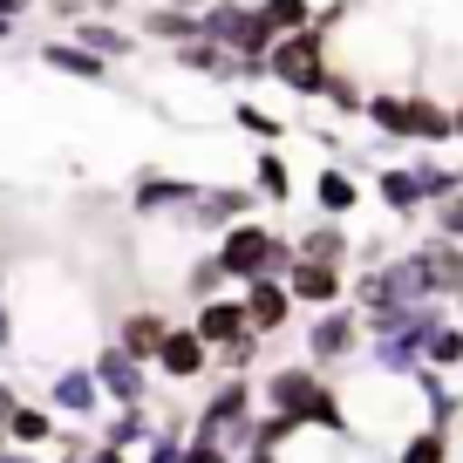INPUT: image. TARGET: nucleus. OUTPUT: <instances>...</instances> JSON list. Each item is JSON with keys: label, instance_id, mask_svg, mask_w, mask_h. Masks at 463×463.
Wrapping results in <instances>:
<instances>
[{"label": "nucleus", "instance_id": "17", "mask_svg": "<svg viewBox=\"0 0 463 463\" xmlns=\"http://www.w3.org/2000/svg\"><path fill=\"white\" fill-rule=\"evenodd\" d=\"M362 116L389 137V144H409V89H368V96H362Z\"/></svg>", "mask_w": 463, "mask_h": 463}, {"label": "nucleus", "instance_id": "3", "mask_svg": "<svg viewBox=\"0 0 463 463\" xmlns=\"http://www.w3.org/2000/svg\"><path fill=\"white\" fill-rule=\"evenodd\" d=\"M266 75H273L279 89H293V96H307V102H320L327 96V28L320 21H307V28H293V34H279L273 48H266Z\"/></svg>", "mask_w": 463, "mask_h": 463}, {"label": "nucleus", "instance_id": "13", "mask_svg": "<svg viewBox=\"0 0 463 463\" xmlns=\"http://www.w3.org/2000/svg\"><path fill=\"white\" fill-rule=\"evenodd\" d=\"M191 334H198L204 347H225L246 334V307H239V293H212V300H198V314H191Z\"/></svg>", "mask_w": 463, "mask_h": 463}, {"label": "nucleus", "instance_id": "24", "mask_svg": "<svg viewBox=\"0 0 463 463\" xmlns=\"http://www.w3.org/2000/svg\"><path fill=\"white\" fill-rule=\"evenodd\" d=\"M191 34H198V14H184V7H150L144 14V42L177 48V42H191Z\"/></svg>", "mask_w": 463, "mask_h": 463}, {"label": "nucleus", "instance_id": "32", "mask_svg": "<svg viewBox=\"0 0 463 463\" xmlns=\"http://www.w3.org/2000/svg\"><path fill=\"white\" fill-rule=\"evenodd\" d=\"M320 102H334L341 116H362V89L347 82V75H327V96H320Z\"/></svg>", "mask_w": 463, "mask_h": 463}, {"label": "nucleus", "instance_id": "38", "mask_svg": "<svg viewBox=\"0 0 463 463\" xmlns=\"http://www.w3.org/2000/svg\"><path fill=\"white\" fill-rule=\"evenodd\" d=\"M28 7H34V0H0V14H7V21H21Z\"/></svg>", "mask_w": 463, "mask_h": 463}, {"label": "nucleus", "instance_id": "33", "mask_svg": "<svg viewBox=\"0 0 463 463\" xmlns=\"http://www.w3.org/2000/svg\"><path fill=\"white\" fill-rule=\"evenodd\" d=\"M177 449H184V436H177V430H150L144 436V463H171Z\"/></svg>", "mask_w": 463, "mask_h": 463}, {"label": "nucleus", "instance_id": "30", "mask_svg": "<svg viewBox=\"0 0 463 463\" xmlns=\"http://www.w3.org/2000/svg\"><path fill=\"white\" fill-rule=\"evenodd\" d=\"M260 341H266V334H239V341H225V347H212V354H218V368H232V375H246V368L252 362H260Z\"/></svg>", "mask_w": 463, "mask_h": 463}, {"label": "nucleus", "instance_id": "7", "mask_svg": "<svg viewBox=\"0 0 463 463\" xmlns=\"http://www.w3.org/2000/svg\"><path fill=\"white\" fill-rule=\"evenodd\" d=\"M246 416H252V382H246V375H225V382L212 389V402L198 409V430H191V436H204V443H225V436L239 430Z\"/></svg>", "mask_w": 463, "mask_h": 463}, {"label": "nucleus", "instance_id": "22", "mask_svg": "<svg viewBox=\"0 0 463 463\" xmlns=\"http://www.w3.org/2000/svg\"><path fill=\"white\" fill-rule=\"evenodd\" d=\"M409 144H449V109L422 89H409Z\"/></svg>", "mask_w": 463, "mask_h": 463}, {"label": "nucleus", "instance_id": "25", "mask_svg": "<svg viewBox=\"0 0 463 463\" xmlns=\"http://www.w3.org/2000/svg\"><path fill=\"white\" fill-rule=\"evenodd\" d=\"M144 436H150L144 409H116V416L102 422V443H116V449H144Z\"/></svg>", "mask_w": 463, "mask_h": 463}, {"label": "nucleus", "instance_id": "2", "mask_svg": "<svg viewBox=\"0 0 463 463\" xmlns=\"http://www.w3.org/2000/svg\"><path fill=\"white\" fill-rule=\"evenodd\" d=\"M218 266H225L232 287H246V279H260V273H287L293 239H279V232L260 225V218H232V225L218 232Z\"/></svg>", "mask_w": 463, "mask_h": 463}, {"label": "nucleus", "instance_id": "20", "mask_svg": "<svg viewBox=\"0 0 463 463\" xmlns=\"http://www.w3.org/2000/svg\"><path fill=\"white\" fill-rule=\"evenodd\" d=\"M252 191H260V204H287L293 198V171H287V157H279L273 144L252 150Z\"/></svg>", "mask_w": 463, "mask_h": 463}, {"label": "nucleus", "instance_id": "31", "mask_svg": "<svg viewBox=\"0 0 463 463\" xmlns=\"http://www.w3.org/2000/svg\"><path fill=\"white\" fill-rule=\"evenodd\" d=\"M430 212H436V239H457L463 246V191H443Z\"/></svg>", "mask_w": 463, "mask_h": 463}, {"label": "nucleus", "instance_id": "43", "mask_svg": "<svg viewBox=\"0 0 463 463\" xmlns=\"http://www.w3.org/2000/svg\"><path fill=\"white\" fill-rule=\"evenodd\" d=\"M0 449H7V430H0Z\"/></svg>", "mask_w": 463, "mask_h": 463}, {"label": "nucleus", "instance_id": "8", "mask_svg": "<svg viewBox=\"0 0 463 463\" xmlns=\"http://www.w3.org/2000/svg\"><path fill=\"white\" fill-rule=\"evenodd\" d=\"M239 307H246V327L252 334H279L293 320V293H287V279H279V273L246 279V287H239Z\"/></svg>", "mask_w": 463, "mask_h": 463}, {"label": "nucleus", "instance_id": "16", "mask_svg": "<svg viewBox=\"0 0 463 463\" xmlns=\"http://www.w3.org/2000/svg\"><path fill=\"white\" fill-rule=\"evenodd\" d=\"M75 42H82L89 55H102V61H130L137 48H144L137 34H123L116 21H96V14H75Z\"/></svg>", "mask_w": 463, "mask_h": 463}, {"label": "nucleus", "instance_id": "27", "mask_svg": "<svg viewBox=\"0 0 463 463\" xmlns=\"http://www.w3.org/2000/svg\"><path fill=\"white\" fill-rule=\"evenodd\" d=\"M232 123L246 137H260V144H279V137H287V123H279L273 109H260V102H232Z\"/></svg>", "mask_w": 463, "mask_h": 463}, {"label": "nucleus", "instance_id": "26", "mask_svg": "<svg viewBox=\"0 0 463 463\" xmlns=\"http://www.w3.org/2000/svg\"><path fill=\"white\" fill-rule=\"evenodd\" d=\"M232 279H225V266H218V252H198L191 260V273H184V293L191 300H212V293H225Z\"/></svg>", "mask_w": 463, "mask_h": 463}, {"label": "nucleus", "instance_id": "40", "mask_svg": "<svg viewBox=\"0 0 463 463\" xmlns=\"http://www.w3.org/2000/svg\"><path fill=\"white\" fill-rule=\"evenodd\" d=\"M14 402H21V395L7 389V382H0V422H7V409H14Z\"/></svg>", "mask_w": 463, "mask_h": 463}, {"label": "nucleus", "instance_id": "41", "mask_svg": "<svg viewBox=\"0 0 463 463\" xmlns=\"http://www.w3.org/2000/svg\"><path fill=\"white\" fill-rule=\"evenodd\" d=\"M239 463H273V449H246V457H239Z\"/></svg>", "mask_w": 463, "mask_h": 463}, {"label": "nucleus", "instance_id": "4", "mask_svg": "<svg viewBox=\"0 0 463 463\" xmlns=\"http://www.w3.org/2000/svg\"><path fill=\"white\" fill-rule=\"evenodd\" d=\"M443 191H463V171H443L436 157H422V164H389V171L375 177V198L389 204L395 218H416L422 204H436Z\"/></svg>", "mask_w": 463, "mask_h": 463}, {"label": "nucleus", "instance_id": "34", "mask_svg": "<svg viewBox=\"0 0 463 463\" xmlns=\"http://www.w3.org/2000/svg\"><path fill=\"white\" fill-rule=\"evenodd\" d=\"M171 463H232V449H225V443H204V436H191V443L177 449Z\"/></svg>", "mask_w": 463, "mask_h": 463}, {"label": "nucleus", "instance_id": "15", "mask_svg": "<svg viewBox=\"0 0 463 463\" xmlns=\"http://www.w3.org/2000/svg\"><path fill=\"white\" fill-rule=\"evenodd\" d=\"M164 327H171V320H164L157 307H130V314L116 320V347H123V354H137V362H150V354H157V341H164Z\"/></svg>", "mask_w": 463, "mask_h": 463}, {"label": "nucleus", "instance_id": "36", "mask_svg": "<svg viewBox=\"0 0 463 463\" xmlns=\"http://www.w3.org/2000/svg\"><path fill=\"white\" fill-rule=\"evenodd\" d=\"M14 347V320H7V287H0V354Z\"/></svg>", "mask_w": 463, "mask_h": 463}, {"label": "nucleus", "instance_id": "1", "mask_svg": "<svg viewBox=\"0 0 463 463\" xmlns=\"http://www.w3.org/2000/svg\"><path fill=\"white\" fill-rule=\"evenodd\" d=\"M266 402L279 409V416H293L300 430H327V436H347V416H341V395L320 382L314 362H287L266 375Z\"/></svg>", "mask_w": 463, "mask_h": 463}, {"label": "nucleus", "instance_id": "37", "mask_svg": "<svg viewBox=\"0 0 463 463\" xmlns=\"http://www.w3.org/2000/svg\"><path fill=\"white\" fill-rule=\"evenodd\" d=\"M0 463H42V449H14V443H7V449H0Z\"/></svg>", "mask_w": 463, "mask_h": 463}, {"label": "nucleus", "instance_id": "11", "mask_svg": "<svg viewBox=\"0 0 463 463\" xmlns=\"http://www.w3.org/2000/svg\"><path fill=\"white\" fill-rule=\"evenodd\" d=\"M48 409H55V416H69V422H96V416H102L96 375H89V368H61V375L48 382Z\"/></svg>", "mask_w": 463, "mask_h": 463}, {"label": "nucleus", "instance_id": "21", "mask_svg": "<svg viewBox=\"0 0 463 463\" xmlns=\"http://www.w3.org/2000/svg\"><path fill=\"white\" fill-rule=\"evenodd\" d=\"M314 204H320V218H347L354 204H362V184H354L341 164H327V171L314 177Z\"/></svg>", "mask_w": 463, "mask_h": 463}, {"label": "nucleus", "instance_id": "9", "mask_svg": "<svg viewBox=\"0 0 463 463\" xmlns=\"http://www.w3.org/2000/svg\"><path fill=\"white\" fill-rule=\"evenodd\" d=\"M150 362H157L164 382H198L204 368H212V347H204L191 327H164V341H157V354H150Z\"/></svg>", "mask_w": 463, "mask_h": 463}, {"label": "nucleus", "instance_id": "29", "mask_svg": "<svg viewBox=\"0 0 463 463\" xmlns=\"http://www.w3.org/2000/svg\"><path fill=\"white\" fill-rule=\"evenodd\" d=\"M402 463H449V436L436 430V422H430V430H416L402 443Z\"/></svg>", "mask_w": 463, "mask_h": 463}, {"label": "nucleus", "instance_id": "19", "mask_svg": "<svg viewBox=\"0 0 463 463\" xmlns=\"http://www.w3.org/2000/svg\"><path fill=\"white\" fill-rule=\"evenodd\" d=\"M293 252H300V260H327V266H347L354 239L341 232V218H320V225H307L300 239H293Z\"/></svg>", "mask_w": 463, "mask_h": 463}, {"label": "nucleus", "instance_id": "14", "mask_svg": "<svg viewBox=\"0 0 463 463\" xmlns=\"http://www.w3.org/2000/svg\"><path fill=\"white\" fill-rule=\"evenodd\" d=\"M34 61H42V69H55V75H69V82H109V69L116 61H102V55H89L82 42H42L34 48Z\"/></svg>", "mask_w": 463, "mask_h": 463}, {"label": "nucleus", "instance_id": "5", "mask_svg": "<svg viewBox=\"0 0 463 463\" xmlns=\"http://www.w3.org/2000/svg\"><path fill=\"white\" fill-rule=\"evenodd\" d=\"M89 375H96L102 402L116 409H150V362H137V354H123V347H102L96 362H89Z\"/></svg>", "mask_w": 463, "mask_h": 463}, {"label": "nucleus", "instance_id": "28", "mask_svg": "<svg viewBox=\"0 0 463 463\" xmlns=\"http://www.w3.org/2000/svg\"><path fill=\"white\" fill-rule=\"evenodd\" d=\"M457 362H463V327L443 320V327L430 334V347H422V368H457Z\"/></svg>", "mask_w": 463, "mask_h": 463}, {"label": "nucleus", "instance_id": "12", "mask_svg": "<svg viewBox=\"0 0 463 463\" xmlns=\"http://www.w3.org/2000/svg\"><path fill=\"white\" fill-rule=\"evenodd\" d=\"M198 198V184H191V177H164V171H144L137 177V191H130V212L137 218H164V212H184V204Z\"/></svg>", "mask_w": 463, "mask_h": 463}, {"label": "nucleus", "instance_id": "42", "mask_svg": "<svg viewBox=\"0 0 463 463\" xmlns=\"http://www.w3.org/2000/svg\"><path fill=\"white\" fill-rule=\"evenodd\" d=\"M7 34H21V21H7V14H0V42H7Z\"/></svg>", "mask_w": 463, "mask_h": 463}, {"label": "nucleus", "instance_id": "23", "mask_svg": "<svg viewBox=\"0 0 463 463\" xmlns=\"http://www.w3.org/2000/svg\"><path fill=\"white\" fill-rule=\"evenodd\" d=\"M252 14H260V28L279 42V34H293V28L314 21V0H252Z\"/></svg>", "mask_w": 463, "mask_h": 463}, {"label": "nucleus", "instance_id": "10", "mask_svg": "<svg viewBox=\"0 0 463 463\" xmlns=\"http://www.w3.org/2000/svg\"><path fill=\"white\" fill-rule=\"evenodd\" d=\"M279 279H287L293 307H334V300H341V287H347L341 266H327V260H300V252H293V266H287Z\"/></svg>", "mask_w": 463, "mask_h": 463}, {"label": "nucleus", "instance_id": "39", "mask_svg": "<svg viewBox=\"0 0 463 463\" xmlns=\"http://www.w3.org/2000/svg\"><path fill=\"white\" fill-rule=\"evenodd\" d=\"M449 144H463V102L449 109Z\"/></svg>", "mask_w": 463, "mask_h": 463}, {"label": "nucleus", "instance_id": "18", "mask_svg": "<svg viewBox=\"0 0 463 463\" xmlns=\"http://www.w3.org/2000/svg\"><path fill=\"white\" fill-rule=\"evenodd\" d=\"M0 430H7V443H14V449H48L61 436V422L48 416V409H34V402H14Z\"/></svg>", "mask_w": 463, "mask_h": 463}, {"label": "nucleus", "instance_id": "6", "mask_svg": "<svg viewBox=\"0 0 463 463\" xmlns=\"http://www.w3.org/2000/svg\"><path fill=\"white\" fill-rule=\"evenodd\" d=\"M362 347V314L354 307H320V320L307 327V362L327 368V362H347Z\"/></svg>", "mask_w": 463, "mask_h": 463}, {"label": "nucleus", "instance_id": "35", "mask_svg": "<svg viewBox=\"0 0 463 463\" xmlns=\"http://www.w3.org/2000/svg\"><path fill=\"white\" fill-rule=\"evenodd\" d=\"M75 463H130V449H116V443H96V449H82Z\"/></svg>", "mask_w": 463, "mask_h": 463}]
</instances>
